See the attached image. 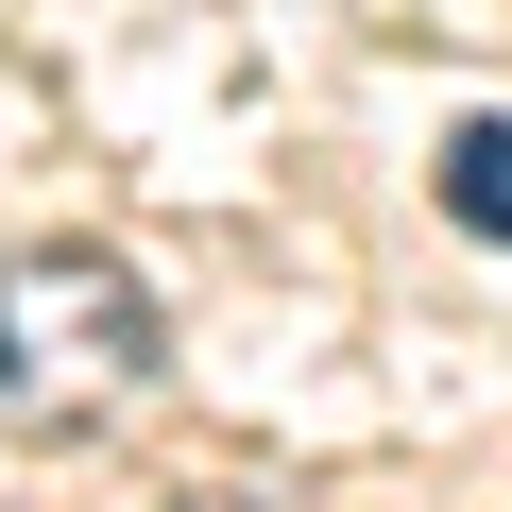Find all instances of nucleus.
Returning <instances> with one entry per match:
<instances>
[{"mask_svg": "<svg viewBox=\"0 0 512 512\" xmlns=\"http://www.w3.org/2000/svg\"><path fill=\"white\" fill-rule=\"evenodd\" d=\"M154 376H171V308L137 291V256H103V239L0 256V410H18L35 444H86Z\"/></svg>", "mask_w": 512, "mask_h": 512, "instance_id": "f257e3e1", "label": "nucleus"}, {"mask_svg": "<svg viewBox=\"0 0 512 512\" xmlns=\"http://www.w3.org/2000/svg\"><path fill=\"white\" fill-rule=\"evenodd\" d=\"M444 222L461 239H512V120H461L444 137Z\"/></svg>", "mask_w": 512, "mask_h": 512, "instance_id": "f03ea898", "label": "nucleus"}, {"mask_svg": "<svg viewBox=\"0 0 512 512\" xmlns=\"http://www.w3.org/2000/svg\"><path fill=\"white\" fill-rule=\"evenodd\" d=\"M171 512H274V495H171Z\"/></svg>", "mask_w": 512, "mask_h": 512, "instance_id": "7ed1b4c3", "label": "nucleus"}]
</instances>
